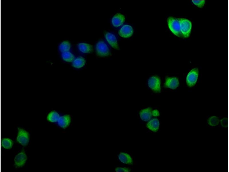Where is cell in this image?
<instances>
[{
	"mask_svg": "<svg viewBox=\"0 0 229 172\" xmlns=\"http://www.w3.org/2000/svg\"><path fill=\"white\" fill-rule=\"evenodd\" d=\"M182 36L187 38L189 36L192 30V23L189 19L185 18H178Z\"/></svg>",
	"mask_w": 229,
	"mask_h": 172,
	"instance_id": "obj_1",
	"label": "cell"
},
{
	"mask_svg": "<svg viewBox=\"0 0 229 172\" xmlns=\"http://www.w3.org/2000/svg\"><path fill=\"white\" fill-rule=\"evenodd\" d=\"M133 33V30L132 27L129 25H125L123 26L119 32V35L121 37L127 38L131 36Z\"/></svg>",
	"mask_w": 229,
	"mask_h": 172,
	"instance_id": "obj_9",
	"label": "cell"
},
{
	"mask_svg": "<svg viewBox=\"0 0 229 172\" xmlns=\"http://www.w3.org/2000/svg\"><path fill=\"white\" fill-rule=\"evenodd\" d=\"M105 37L107 42L113 48L116 49H119L117 40L114 34L108 32L105 34Z\"/></svg>",
	"mask_w": 229,
	"mask_h": 172,
	"instance_id": "obj_10",
	"label": "cell"
},
{
	"mask_svg": "<svg viewBox=\"0 0 229 172\" xmlns=\"http://www.w3.org/2000/svg\"><path fill=\"white\" fill-rule=\"evenodd\" d=\"M119 160L123 163L131 165L133 164V159L128 154L121 152L118 155Z\"/></svg>",
	"mask_w": 229,
	"mask_h": 172,
	"instance_id": "obj_14",
	"label": "cell"
},
{
	"mask_svg": "<svg viewBox=\"0 0 229 172\" xmlns=\"http://www.w3.org/2000/svg\"><path fill=\"white\" fill-rule=\"evenodd\" d=\"M59 118V114L56 111H52L48 114L47 119L50 122H55L58 121Z\"/></svg>",
	"mask_w": 229,
	"mask_h": 172,
	"instance_id": "obj_18",
	"label": "cell"
},
{
	"mask_svg": "<svg viewBox=\"0 0 229 172\" xmlns=\"http://www.w3.org/2000/svg\"><path fill=\"white\" fill-rule=\"evenodd\" d=\"M27 157L24 151H22L18 154L14 159L15 165L17 167L23 166L25 163Z\"/></svg>",
	"mask_w": 229,
	"mask_h": 172,
	"instance_id": "obj_7",
	"label": "cell"
},
{
	"mask_svg": "<svg viewBox=\"0 0 229 172\" xmlns=\"http://www.w3.org/2000/svg\"><path fill=\"white\" fill-rule=\"evenodd\" d=\"M86 63L84 58L82 56L78 57L74 59L72 62V66L75 68L79 69L83 67Z\"/></svg>",
	"mask_w": 229,
	"mask_h": 172,
	"instance_id": "obj_17",
	"label": "cell"
},
{
	"mask_svg": "<svg viewBox=\"0 0 229 172\" xmlns=\"http://www.w3.org/2000/svg\"><path fill=\"white\" fill-rule=\"evenodd\" d=\"M61 57L64 61L67 62H72L74 59V55L69 51L62 53Z\"/></svg>",
	"mask_w": 229,
	"mask_h": 172,
	"instance_id": "obj_20",
	"label": "cell"
},
{
	"mask_svg": "<svg viewBox=\"0 0 229 172\" xmlns=\"http://www.w3.org/2000/svg\"><path fill=\"white\" fill-rule=\"evenodd\" d=\"M228 122L227 118H224L219 121L220 125L224 128H227L228 124Z\"/></svg>",
	"mask_w": 229,
	"mask_h": 172,
	"instance_id": "obj_24",
	"label": "cell"
},
{
	"mask_svg": "<svg viewBox=\"0 0 229 172\" xmlns=\"http://www.w3.org/2000/svg\"><path fill=\"white\" fill-rule=\"evenodd\" d=\"M152 114L154 116H157L159 115V111L156 110H154L152 112Z\"/></svg>",
	"mask_w": 229,
	"mask_h": 172,
	"instance_id": "obj_26",
	"label": "cell"
},
{
	"mask_svg": "<svg viewBox=\"0 0 229 172\" xmlns=\"http://www.w3.org/2000/svg\"><path fill=\"white\" fill-rule=\"evenodd\" d=\"M179 84V80L177 77H167L165 79L164 86L171 89L176 88Z\"/></svg>",
	"mask_w": 229,
	"mask_h": 172,
	"instance_id": "obj_8",
	"label": "cell"
},
{
	"mask_svg": "<svg viewBox=\"0 0 229 172\" xmlns=\"http://www.w3.org/2000/svg\"><path fill=\"white\" fill-rule=\"evenodd\" d=\"M168 27L171 32L178 37L182 36L178 18L169 17L167 19Z\"/></svg>",
	"mask_w": 229,
	"mask_h": 172,
	"instance_id": "obj_2",
	"label": "cell"
},
{
	"mask_svg": "<svg viewBox=\"0 0 229 172\" xmlns=\"http://www.w3.org/2000/svg\"><path fill=\"white\" fill-rule=\"evenodd\" d=\"M151 110L147 108L141 110L140 112V117L141 119L145 121L150 120L152 116Z\"/></svg>",
	"mask_w": 229,
	"mask_h": 172,
	"instance_id": "obj_15",
	"label": "cell"
},
{
	"mask_svg": "<svg viewBox=\"0 0 229 172\" xmlns=\"http://www.w3.org/2000/svg\"><path fill=\"white\" fill-rule=\"evenodd\" d=\"M125 20V17L123 15L120 13H117L112 18V23L114 27H118L123 25Z\"/></svg>",
	"mask_w": 229,
	"mask_h": 172,
	"instance_id": "obj_12",
	"label": "cell"
},
{
	"mask_svg": "<svg viewBox=\"0 0 229 172\" xmlns=\"http://www.w3.org/2000/svg\"><path fill=\"white\" fill-rule=\"evenodd\" d=\"M17 141L23 146H26L28 144L29 140V134L24 129L18 128Z\"/></svg>",
	"mask_w": 229,
	"mask_h": 172,
	"instance_id": "obj_5",
	"label": "cell"
},
{
	"mask_svg": "<svg viewBox=\"0 0 229 172\" xmlns=\"http://www.w3.org/2000/svg\"><path fill=\"white\" fill-rule=\"evenodd\" d=\"M220 120L218 117L216 116H212L209 117L207 120L208 124L211 127H215L219 123Z\"/></svg>",
	"mask_w": 229,
	"mask_h": 172,
	"instance_id": "obj_21",
	"label": "cell"
},
{
	"mask_svg": "<svg viewBox=\"0 0 229 172\" xmlns=\"http://www.w3.org/2000/svg\"><path fill=\"white\" fill-rule=\"evenodd\" d=\"M193 4L199 8H202L204 6L206 2L205 0H192Z\"/></svg>",
	"mask_w": 229,
	"mask_h": 172,
	"instance_id": "obj_23",
	"label": "cell"
},
{
	"mask_svg": "<svg viewBox=\"0 0 229 172\" xmlns=\"http://www.w3.org/2000/svg\"><path fill=\"white\" fill-rule=\"evenodd\" d=\"M77 46L79 50L84 53H88L92 52L93 50L92 46L90 44L85 43L78 44Z\"/></svg>",
	"mask_w": 229,
	"mask_h": 172,
	"instance_id": "obj_16",
	"label": "cell"
},
{
	"mask_svg": "<svg viewBox=\"0 0 229 172\" xmlns=\"http://www.w3.org/2000/svg\"><path fill=\"white\" fill-rule=\"evenodd\" d=\"M148 84L149 88L154 92H160L161 91V80L157 76H152L150 77L148 81Z\"/></svg>",
	"mask_w": 229,
	"mask_h": 172,
	"instance_id": "obj_6",
	"label": "cell"
},
{
	"mask_svg": "<svg viewBox=\"0 0 229 172\" xmlns=\"http://www.w3.org/2000/svg\"><path fill=\"white\" fill-rule=\"evenodd\" d=\"M71 47L70 43L68 41H64L59 45V50L62 53L69 51Z\"/></svg>",
	"mask_w": 229,
	"mask_h": 172,
	"instance_id": "obj_19",
	"label": "cell"
},
{
	"mask_svg": "<svg viewBox=\"0 0 229 172\" xmlns=\"http://www.w3.org/2000/svg\"><path fill=\"white\" fill-rule=\"evenodd\" d=\"M115 171L117 172H129L131 171V169L129 167H117L116 168Z\"/></svg>",
	"mask_w": 229,
	"mask_h": 172,
	"instance_id": "obj_25",
	"label": "cell"
},
{
	"mask_svg": "<svg viewBox=\"0 0 229 172\" xmlns=\"http://www.w3.org/2000/svg\"><path fill=\"white\" fill-rule=\"evenodd\" d=\"M13 143V141L11 139L9 138H4L2 140V146L5 148L10 149L12 147Z\"/></svg>",
	"mask_w": 229,
	"mask_h": 172,
	"instance_id": "obj_22",
	"label": "cell"
},
{
	"mask_svg": "<svg viewBox=\"0 0 229 172\" xmlns=\"http://www.w3.org/2000/svg\"><path fill=\"white\" fill-rule=\"evenodd\" d=\"M71 121L70 116L66 115L60 117L58 121V124L61 128L65 129L69 126Z\"/></svg>",
	"mask_w": 229,
	"mask_h": 172,
	"instance_id": "obj_11",
	"label": "cell"
},
{
	"mask_svg": "<svg viewBox=\"0 0 229 172\" xmlns=\"http://www.w3.org/2000/svg\"><path fill=\"white\" fill-rule=\"evenodd\" d=\"M159 126V122L158 119L157 118L151 120L146 125L147 128L154 132H156L158 131Z\"/></svg>",
	"mask_w": 229,
	"mask_h": 172,
	"instance_id": "obj_13",
	"label": "cell"
},
{
	"mask_svg": "<svg viewBox=\"0 0 229 172\" xmlns=\"http://www.w3.org/2000/svg\"><path fill=\"white\" fill-rule=\"evenodd\" d=\"M199 72L197 68H194L192 69L187 75L186 79V83L189 87H192L196 84L198 77Z\"/></svg>",
	"mask_w": 229,
	"mask_h": 172,
	"instance_id": "obj_4",
	"label": "cell"
},
{
	"mask_svg": "<svg viewBox=\"0 0 229 172\" xmlns=\"http://www.w3.org/2000/svg\"><path fill=\"white\" fill-rule=\"evenodd\" d=\"M96 50L97 54L100 56H107L110 54V51L108 46L103 41H100L96 44Z\"/></svg>",
	"mask_w": 229,
	"mask_h": 172,
	"instance_id": "obj_3",
	"label": "cell"
}]
</instances>
